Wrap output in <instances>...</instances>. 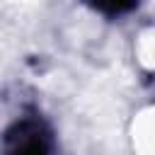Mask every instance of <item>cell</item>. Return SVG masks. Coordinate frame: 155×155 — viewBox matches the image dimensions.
I'll use <instances>...</instances> for the list:
<instances>
[{"instance_id": "6da1fadb", "label": "cell", "mask_w": 155, "mask_h": 155, "mask_svg": "<svg viewBox=\"0 0 155 155\" xmlns=\"http://www.w3.org/2000/svg\"><path fill=\"white\" fill-rule=\"evenodd\" d=\"M12 155H46V148H44L41 138L31 136V138H22V143L12 150Z\"/></svg>"}, {"instance_id": "7a4b0ae2", "label": "cell", "mask_w": 155, "mask_h": 155, "mask_svg": "<svg viewBox=\"0 0 155 155\" xmlns=\"http://www.w3.org/2000/svg\"><path fill=\"white\" fill-rule=\"evenodd\" d=\"M99 10H104V12H109V15H114V12H126V10H131L133 5H136V0H92Z\"/></svg>"}]
</instances>
